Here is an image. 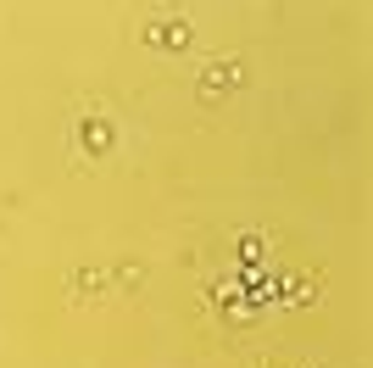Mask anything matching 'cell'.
Here are the masks:
<instances>
[{
	"instance_id": "cell-1",
	"label": "cell",
	"mask_w": 373,
	"mask_h": 368,
	"mask_svg": "<svg viewBox=\"0 0 373 368\" xmlns=\"http://www.w3.org/2000/svg\"><path fill=\"white\" fill-rule=\"evenodd\" d=\"M240 78H245V73H240V67H234V62H229V67H223V73H218V67H212V73H206V84H201V95H218V90H229V84H240Z\"/></svg>"
},
{
	"instance_id": "cell-2",
	"label": "cell",
	"mask_w": 373,
	"mask_h": 368,
	"mask_svg": "<svg viewBox=\"0 0 373 368\" xmlns=\"http://www.w3.org/2000/svg\"><path fill=\"white\" fill-rule=\"evenodd\" d=\"M184 39H190L184 23H156V28H151V45H184Z\"/></svg>"
}]
</instances>
